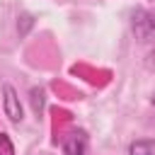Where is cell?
<instances>
[{
    "mask_svg": "<svg viewBox=\"0 0 155 155\" xmlns=\"http://www.w3.org/2000/svg\"><path fill=\"white\" fill-rule=\"evenodd\" d=\"M128 155H155V140H153V138L133 140V143L128 145Z\"/></svg>",
    "mask_w": 155,
    "mask_h": 155,
    "instance_id": "4",
    "label": "cell"
},
{
    "mask_svg": "<svg viewBox=\"0 0 155 155\" xmlns=\"http://www.w3.org/2000/svg\"><path fill=\"white\" fill-rule=\"evenodd\" d=\"M153 56H155V51H153Z\"/></svg>",
    "mask_w": 155,
    "mask_h": 155,
    "instance_id": "7",
    "label": "cell"
},
{
    "mask_svg": "<svg viewBox=\"0 0 155 155\" xmlns=\"http://www.w3.org/2000/svg\"><path fill=\"white\" fill-rule=\"evenodd\" d=\"M133 29L140 39H153L155 36V12H136Z\"/></svg>",
    "mask_w": 155,
    "mask_h": 155,
    "instance_id": "3",
    "label": "cell"
},
{
    "mask_svg": "<svg viewBox=\"0 0 155 155\" xmlns=\"http://www.w3.org/2000/svg\"><path fill=\"white\" fill-rule=\"evenodd\" d=\"M153 104H155V97H153Z\"/></svg>",
    "mask_w": 155,
    "mask_h": 155,
    "instance_id": "6",
    "label": "cell"
},
{
    "mask_svg": "<svg viewBox=\"0 0 155 155\" xmlns=\"http://www.w3.org/2000/svg\"><path fill=\"white\" fill-rule=\"evenodd\" d=\"M63 153L65 155H87V133L85 131H73L63 140Z\"/></svg>",
    "mask_w": 155,
    "mask_h": 155,
    "instance_id": "2",
    "label": "cell"
},
{
    "mask_svg": "<svg viewBox=\"0 0 155 155\" xmlns=\"http://www.w3.org/2000/svg\"><path fill=\"white\" fill-rule=\"evenodd\" d=\"M0 155H15V145L7 133H0Z\"/></svg>",
    "mask_w": 155,
    "mask_h": 155,
    "instance_id": "5",
    "label": "cell"
},
{
    "mask_svg": "<svg viewBox=\"0 0 155 155\" xmlns=\"http://www.w3.org/2000/svg\"><path fill=\"white\" fill-rule=\"evenodd\" d=\"M2 109H5V116H7L12 124H19V121L24 119L19 97H17V92H15L12 85H5V87H2Z\"/></svg>",
    "mask_w": 155,
    "mask_h": 155,
    "instance_id": "1",
    "label": "cell"
}]
</instances>
